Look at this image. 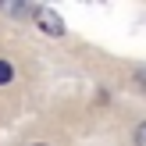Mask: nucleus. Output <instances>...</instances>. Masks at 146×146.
Returning a JSON list of instances; mask_svg holds the SVG:
<instances>
[{
	"label": "nucleus",
	"mask_w": 146,
	"mask_h": 146,
	"mask_svg": "<svg viewBox=\"0 0 146 146\" xmlns=\"http://www.w3.org/2000/svg\"><path fill=\"white\" fill-rule=\"evenodd\" d=\"M139 82H146V68H139Z\"/></svg>",
	"instance_id": "nucleus-4"
},
{
	"label": "nucleus",
	"mask_w": 146,
	"mask_h": 146,
	"mask_svg": "<svg viewBox=\"0 0 146 146\" xmlns=\"http://www.w3.org/2000/svg\"><path fill=\"white\" fill-rule=\"evenodd\" d=\"M135 146H146V121L135 128Z\"/></svg>",
	"instance_id": "nucleus-3"
},
{
	"label": "nucleus",
	"mask_w": 146,
	"mask_h": 146,
	"mask_svg": "<svg viewBox=\"0 0 146 146\" xmlns=\"http://www.w3.org/2000/svg\"><path fill=\"white\" fill-rule=\"evenodd\" d=\"M36 21H39V29H43L46 36H61V32H64L61 14H57V11H50V7H39V11H36Z\"/></svg>",
	"instance_id": "nucleus-1"
},
{
	"label": "nucleus",
	"mask_w": 146,
	"mask_h": 146,
	"mask_svg": "<svg viewBox=\"0 0 146 146\" xmlns=\"http://www.w3.org/2000/svg\"><path fill=\"white\" fill-rule=\"evenodd\" d=\"M11 75H14V71H11V64H7V61H0V82H11Z\"/></svg>",
	"instance_id": "nucleus-2"
},
{
	"label": "nucleus",
	"mask_w": 146,
	"mask_h": 146,
	"mask_svg": "<svg viewBox=\"0 0 146 146\" xmlns=\"http://www.w3.org/2000/svg\"><path fill=\"white\" fill-rule=\"evenodd\" d=\"M36 146H43V143H36Z\"/></svg>",
	"instance_id": "nucleus-5"
}]
</instances>
